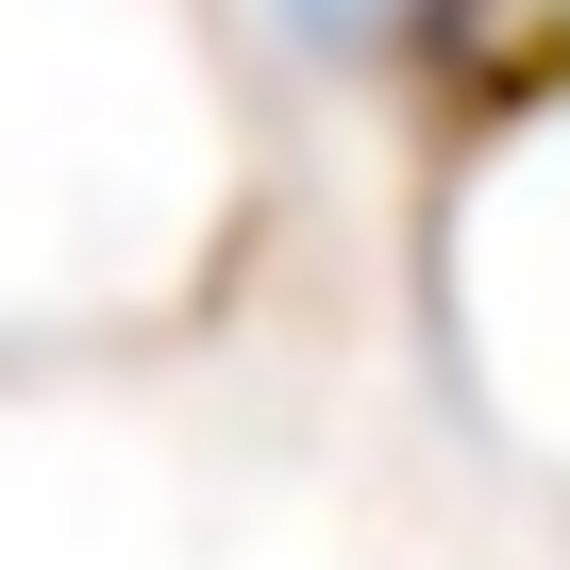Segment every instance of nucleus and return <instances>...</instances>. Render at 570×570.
<instances>
[{"label":"nucleus","mask_w":570,"mask_h":570,"mask_svg":"<svg viewBox=\"0 0 570 570\" xmlns=\"http://www.w3.org/2000/svg\"><path fill=\"white\" fill-rule=\"evenodd\" d=\"M285 18H303V35H320V51H386V35H403V18H420V0H285Z\"/></svg>","instance_id":"f257e3e1"}]
</instances>
